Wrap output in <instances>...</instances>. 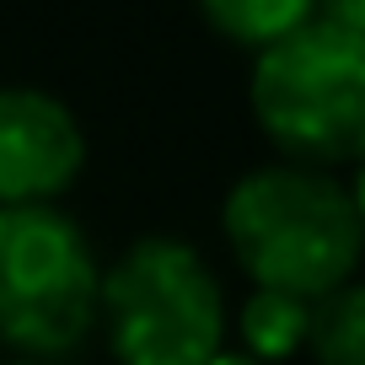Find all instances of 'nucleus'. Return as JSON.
<instances>
[{
	"label": "nucleus",
	"instance_id": "nucleus-1",
	"mask_svg": "<svg viewBox=\"0 0 365 365\" xmlns=\"http://www.w3.org/2000/svg\"><path fill=\"white\" fill-rule=\"evenodd\" d=\"M220 231L252 290H279L312 307L349 285L365 252L349 182L296 161L242 172L220 205Z\"/></svg>",
	"mask_w": 365,
	"mask_h": 365
},
{
	"label": "nucleus",
	"instance_id": "nucleus-2",
	"mask_svg": "<svg viewBox=\"0 0 365 365\" xmlns=\"http://www.w3.org/2000/svg\"><path fill=\"white\" fill-rule=\"evenodd\" d=\"M247 103L258 129L296 167H349L365 156V38L322 6L252 54Z\"/></svg>",
	"mask_w": 365,
	"mask_h": 365
},
{
	"label": "nucleus",
	"instance_id": "nucleus-3",
	"mask_svg": "<svg viewBox=\"0 0 365 365\" xmlns=\"http://www.w3.org/2000/svg\"><path fill=\"white\" fill-rule=\"evenodd\" d=\"M97 322L118 365H210L226 349V290L182 237H140L103 269Z\"/></svg>",
	"mask_w": 365,
	"mask_h": 365
},
{
	"label": "nucleus",
	"instance_id": "nucleus-4",
	"mask_svg": "<svg viewBox=\"0 0 365 365\" xmlns=\"http://www.w3.org/2000/svg\"><path fill=\"white\" fill-rule=\"evenodd\" d=\"M103 263L59 205L0 210V344L11 360L54 365L97 328Z\"/></svg>",
	"mask_w": 365,
	"mask_h": 365
},
{
	"label": "nucleus",
	"instance_id": "nucleus-5",
	"mask_svg": "<svg viewBox=\"0 0 365 365\" xmlns=\"http://www.w3.org/2000/svg\"><path fill=\"white\" fill-rule=\"evenodd\" d=\"M86 167V129L43 86H0V210L70 194Z\"/></svg>",
	"mask_w": 365,
	"mask_h": 365
},
{
	"label": "nucleus",
	"instance_id": "nucleus-6",
	"mask_svg": "<svg viewBox=\"0 0 365 365\" xmlns=\"http://www.w3.org/2000/svg\"><path fill=\"white\" fill-rule=\"evenodd\" d=\"M312 301H296V296H279V290H252L237 312V333L247 344V360L258 365H279L290 360L296 349H307L312 339Z\"/></svg>",
	"mask_w": 365,
	"mask_h": 365
},
{
	"label": "nucleus",
	"instance_id": "nucleus-7",
	"mask_svg": "<svg viewBox=\"0 0 365 365\" xmlns=\"http://www.w3.org/2000/svg\"><path fill=\"white\" fill-rule=\"evenodd\" d=\"M307 16H312L307 0H210L205 6V22L215 27L220 38L252 48V54L279 43V38H285L290 27H301Z\"/></svg>",
	"mask_w": 365,
	"mask_h": 365
},
{
	"label": "nucleus",
	"instance_id": "nucleus-8",
	"mask_svg": "<svg viewBox=\"0 0 365 365\" xmlns=\"http://www.w3.org/2000/svg\"><path fill=\"white\" fill-rule=\"evenodd\" d=\"M307 349L317 365H365V285L360 279H349L328 301H317Z\"/></svg>",
	"mask_w": 365,
	"mask_h": 365
},
{
	"label": "nucleus",
	"instance_id": "nucleus-9",
	"mask_svg": "<svg viewBox=\"0 0 365 365\" xmlns=\"http://www.w3.org/2000/svg\"><path fill=\"white\" fill-rule=\"evenodd\" d=\"M322 11H328L339 27H349V33L365 38V0H333V6H322Z\"/></svg>",
	"mask_w": 365,
	"mask_h": 365
},
{
	"label": "nucleus",
	"instance_id": "nucleus-10",
	"mask_svg": "<svg viewBox=\"0 0 365 365\" xmlns=\"http://www.w3.org/2000/svg\"><path fill=\"white\" fill-rule=\"evenodd\" d=\"M349 199H354V215H360V226H365V156L354 161V182H349Z\"/></svg>",
	"mask_w": 365,
	"mask_h": 365
},
{
	"label": "nucleus",
	"instance_id": "nucleus-11",
	"mask_svg": "<svg viewBox=\"0 0 365 365\" xmlns=\"http://www.w3.org/2000/svg\"><path fill=\"white\" fill-rule=\"evenodd\" d=\"M210 365H258V360H247V354H242V349H220V354H215V360H210Z\"/></svg>",
	"mask_w": 365,
	"mask_h": 365
},
{
	"label": "nucleus",
	"instance_id": "nucleus-12",
	"mask_svg": "<svg viewBox=\"0 0 365 365\" xmlns=\"http://www.w3.org/2000/svg\"><path fill=\"white\" fill-rule=\"evenodd\" d=\"M0 365H38V360H0Z\"/></svg>",
	"mask_w": 365,
	"mask_h": 365
}]
</instances>
